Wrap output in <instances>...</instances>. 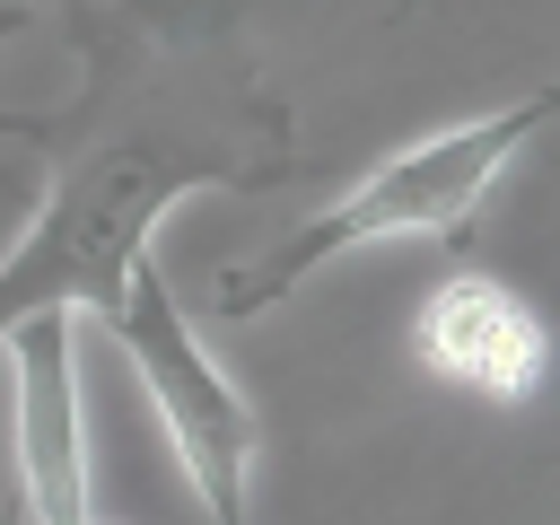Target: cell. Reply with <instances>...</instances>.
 Segmentation results:
<instances>
[{"label": "cell", "mask_w": 560, "mask_h": 525, "mask_svg": "<svg viewBox=\"0 0 560 525\" xmlns=\"http://www.w3.org/2000/svg\"><path fill=\"white\" fill-rule=\"evenodd\" d=\"M105 332L122 341V359L140 368V385H149V402H158V420H166V438H175V464H184V481H192V499L210 508V525H245V499H254V402L228 385V368L201 350V332H192V315L175 306V289H166V271L140 254L131 271H122V298H114V315H105Z\"/></svg>", "instance_id": "obj_3"}, {"label": "cell", "mask_w": 560, "mask_h": 525, "mask_svg": "<svg viewBox=\"0 0 560 525\" xmlns=\"http://www.w3.org/2000/svg\"><path fill=\"white\" fill-rule=\"evenodd\" d=\"M411 350L446 376V385H472L490 402H525L551 368V324L490 271H446L429 298H420V324H411Z\"/></svg>", "instance_id": "obj_5"}, {"label": "cell", "mask_w": 560, "mask_h": 525, "mask_svg": "<svg viewBox=\"0 0 560 525\" xmlns=\"http://www.w3.org/2000/svg\"><path fill=\"white\" fill-rule=\"evenodd\" d=\"M0 525H26V508H18V499H9V508H0Z\"/></svg>", "instance_id": "obj_6"}, {"label": "cell", "mask_w": 560, "mask_h": 525, "mask_svg": "<svg viewBox=\"0 0 560 525\" xmlns=\"http://www.w3.org/2000/svg\"><path fill=\"white\" fill-rule=\"evenodd\" d=\"M0 350L18 376V508L26 525H88V411L70 368V315H35Z\"/></svg>", "instance_id": "obj_4"}, {"label": "cell", "mask_w": 560, "mask_h": 525, "mask_svg": "<svg viewBox=\"0 0 560 525\" xmlns=\"http://www.w3.org/2000/svg\"><path fill=\"white\" fill-rule=\"evenodd\" d=\"M0 131H9V122H0Z\"/></svg>", "instance_id": "obj_7"}, {"label": "cell", "mask_w": 560, "mask_h": 525, "mask_svg": "<svg viewBox=\"0 0 560 525\" xmlns=\"http://www.w3.org/2000/svg\"><path fill=\"white\" fill-rule=\"evenodd\" d=\"M551 114H560V79L534 88V96H516V105H499V114H481V122H455V131H429V140L394 149V158L368 166L341 201H324L306 228H289L271 254L219 271L210 306H219L228 324H245V315H271L289 289H306L324 262H341V254H359V245H394V236H438V245H455V236L472 228V210L490 201V184L516 166V149H525Z\"/></svg>", "instance_id": "obj_2"}, {"label": "cell", "mask_w": 560, "mask_h": 525, "mask_svg": "<svg viewBox=\"0 0 560 525\" xmlns=\"http://www.w3.org/2000/svg\"><path fill=\"white\" fill-rule=\"evenodd\" d=\"M289 158L280 122H236L219 105H149L122 131L88 140L61 175L52 201L35 210V228L18 236V254L0 262V341L35 315H70L88 306L96 324L122 298V271L149 254V228L201 192V184H262Z\"/></svg>", "instance_id": "obj_1"}]
</instances>
